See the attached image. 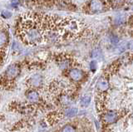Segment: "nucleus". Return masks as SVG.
<instances>
[{
	"label": "nucleus",
	"mask_w": 133,
	"mask_h": 132,
	"mask_svg": "<svg viewBox=\"0 0 133 132\" xmlns=\"http://www.w3.org/2000/svg\"><path fill=\"white\" fill-rule=\"evenodd\" d=\"M101 56H102V52L100 51V50H98V49L93 51V52H92V57H94V58L99 59L100 57H101Z\"/></svg>",
	"instance_id": "4468645a"
},
{
	"label": "nucleus",
	"mask_w": 133,
	"mask_h": 132,
	"mask_svg": "<svg viewBox=\"0 0 133 132\" xmlns=\"http://www.w3.org/2000/svg\"><path fill=\"white\" fill-rule=\"evenodd\" d=\"M103 119L107 123H112L117 119V113L115 111H109L105 114Z\"/></svg>",
	"instance_id": "423d86ee"
},
{
	"label": "nucleus",
	"mask_w": 133,
	"mask_h": 132,
	"mask_svg": "<svg viewBox=\"0 0 133 132\" xmlns=\"http://www.w3.org/2000/svg\"><path fill=\"white\" fill-rule=\"evenodd\" d=\"M18 35L23 43L36 46L47 40L48 16L27 13L21 18L18 25Z\"/></svg>",
	"instance_id": "f257e3e1"
},
{
	"label": "nucleus",
	"mask_w": 133,
	"mask_h": 132,
	"mask_svg": "<svg viewBox=\"0 0 133 132\" xmlns=\"http://www.w3.org/2000/svg\"><path fill=\"white\" fill-rule=\"evenodd\" d=\"M98 86H99V88L101 89V90L105 91V90H107V89L108 88V83H107V81H101V82H100V83L98 84Z\"/></svg>",
	"instance_id": "ddd939ff"
},
{
	"label": "nucleus",
	"mask_w": 133,
	"mask_h": 132,
	"mask_svg": "<svg viewBox=\"0 0 133 132\" xmlns=\"http://www.w3.org/2000/svg\"><path fill=\"white\" fill-rule=\"evenodd\" d=\"M71 61L69 59H62L59 62V67L62 70H66L70 67Z\"/></svg>",
	"instance_id": "9d476101"
},
{
	"label": "nucleus",
	"mask_w": 133,
	"mask_h": 132,
	"mask_svg": "<svg viewBox=\"0 0 133 132\" xmlns=\"http://www.w3.org/2000/svg\"><path fill=\"white\" fill-rule=\"evenodd\" d=\"M2 16H3V18H10L11 16H12V13H10L9 11H3V13H2Z\"/></svg>",
	"instance_id": "2eb2a0df"
},
{
	"label": "nucleus",
	"mask_w": 133,
	"mask_h": 132,
	"mask_svg": "<svg viewBox=\"0 0 133 132\" xmlns=\"http://www.w3.org/2000/svg\"><path fill=\"white\" fill-rule=\"evenodd\" d=\"M69 76L74 81H80L81 79H82V77H83V72H82V71H81L80 69L72 68V69L70 70Z\"/></svg>",
	"instance_id": "20e7f679"
},
{
	"label": "nucleus",
	"mask_w": 133,
	"mask_h": 132,
	"mask_svg": "<svg viewBox=\"0 0 133 132\" xmlns=\"http://www.w3.org/2000/svg\"><path fill=\"white\" fill-rule=\"evenodd\" d=\"M8 38L6 32H0V47H5V45L8 43Z\"/></svg>",
	"instance_id": "1a4fd4ad"
},
{
	"label": "nucleus",
	"mask_w": 133,
	"mask_h": 132,
	"mask_svg": "<svg viewBox=\"0 0 133 132\" xmlns=\"http://www.w3.org/2000/svg\"><path fill=\"white\" fill-rule=\"evenodd\" d=\"M26 96L29 101H31L32 102L37 101L39 99V95L36 91H30V92H28L26 95Z\"/></svg>",
	"instance_id": "0eeeda50"
},
{
	"label": "nucleus",
	"mask_w": 133,
	"mask_h": 132,
	"mask_svg": "<svg viewBox=\"0 0 133 132\" xmlns=\"http://www.w3.org/2000/svg\"><path fill=\"white\" fill-rule=\"evenodd\" d=\"M43 83V77L39 74H35L29 79V84L32 87H38Z\"/></svg>",
	"instance_id": "7ed1b4c3"
},
{
	"label": "nucleus",
	"mask_w": 133,
	"mask_h": 132,
	"mask_svg": "<svg viewBox=\"0 0 133 132\" xmlns=\"http://www.w3.org/2000/svg\"><path fill=\"white\" fill-rule=\"evenodd\" d=\"M61 132H76V130L72 126H66L62 128Z\"/></svg>",
	"instance_id": "f8f14e48"
},
{
	"label": "nucleus",
	"mask_w": 133,
	"mask_h": 132,
	"mask_svg": "<svg viewBox=\"0 0 133 132\" xmlns=\"http://www.w3.org/2000/svg\"><path fill=\"white\" fill-rule=\"evenodd\" d=\"M90 101H91V97L88 96H85L81 99L80 103L82 106H87L90 104Z\"/></svg>",
	"instance_id": "9b49d317"
},
{
	"label": "nucleus",
	"mask_w": 133,
	"mask_h": 132,
	"mask_svg": "<svg viewBox=\"0 0 133 132\" xmlns=\"http://www.w3.org/2000/svg\"><path fill=\"white\" fill-rule=\"evenodd\" d=\"M20 72V68L18 65H12L7 69L6 77L8 79H14L15 77L18 76Z\"/></svg>",
	"instance_id": "f03ea898"
},
{
	"label": "nucleus",
	"mask_w": 133,
	"mask_h": 132,
	"mask_svg": "<svg viewBox=\"0 0 133 132\" xmlns=\"http://www.w3.org/2000/svg\"><path fill=\"white\" fill-rule=\"evenodd\" d=\"M89 8L91 12H101L104 8L103 2L91 1V2H90Z\"/></svg>",
	"instance_id": "39448f33"
},
{
	"label": "nucleus",
	"mask_w": 133,
	"mask_h": 132,
	"mask_svg": "<svg viewBox=\"0 0 133 132\" xmlns=\"http://www.w3.org/2000/svg\"><path fill=\"white\" fill-rule=\"evenodd\" d=\"M77 114V109L76 108H68L64 110L63 115L66 117H74Z\"/></svg>",
	"instance_id": "6e6552de"
},
{
	"label": "nucleus",
	"mask_w": 133,
	"mask_h": 132,
	"mask_svg": "<svg viewBox=\"0 0 133 132\" xmlns=\"http://www.w3.org/2000/svg\"><path fill=\"white\" fill-rule=\"evenodd\" d=\"M91 69L92 70V71H94V70L96 69V62L94 61L91 62Z\"/></svg>",
	"instance_id": "f3484780"
},
{
	"label": "nucleus",
	"mask_w": 133,
	"mask_h": 132,
	"mask_svg": "<svg viewBox=\"0 0 133 132\" xmlns=\"http://www.w3.org/2000/svg\"><path fill=\"white\" fill-rule=\"evenodd\" d=\"M12 49H14V51H15V52H18V51H20L21 48L19 47L18 43H17L16 42H14V44H12Z\"/></svg>",
	"instance_id": "dca6fc26"
}]
</instances>
